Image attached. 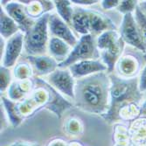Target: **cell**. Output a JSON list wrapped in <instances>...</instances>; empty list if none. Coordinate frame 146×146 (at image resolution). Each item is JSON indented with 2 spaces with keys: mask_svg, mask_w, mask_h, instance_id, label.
I'll return each mask as SVG.
<instances>
[{
  "mask_svg": "<svg viewBox=\"0 0 146 146\" xmlns=\"http://www.w3.org/2000/svg\"><path fill=\"white\" fill-rule=\"evenodd\" d=\"M110 109L102 115L104 120L112 123L121 120H135L138 118L139 102L143 98L138 86L139 79H123L112 74H110Z\"/></svg>",
  "mask_w": 146,
  "mask_h": 146,
  "instance_id": "6da1fadb",
  "label": "cell"
},
{
  "mask_svg": "<svg viewBox=\"0 0 146 146\" xmlns=\"http://www.w3.org/2000/svg\"><path fill=\"white\" fill-rule=\"evenodd\" d=\"M110 79L106 72L97 73L75 82V106L85 112L104 115L110 109Z\"/></svg>",
  "mask_w": 146,
  "mask_h": 146,
  "instance_id": "7a4b0ae2",
  "label": "cell"
},
{
  "mask_svg": "<svg viewBox=\"0 0 146 146\" xmlns=\"http://www.w3.org/2000/svg\"><path fill=\"white\" fill-rule=\"evenodd\" d=\"M124 41L116 31H108L96 38V46L102 61L108 68V74H112L116 61L121 58L124 49Z\"/></svg>",
  "mask_w": 146,
  "mask_h": 146,
  "instance_id": "3957f363",
  "label": "cell"
},
{
  "mask_svg": "<svg viewBox=\"0 0 146 146\" xmlns=\"http://www.w3.org/2000/svg\"><path fill=\"white\" fill-rule=\"evenodd\" d=\"M50 13L36 19L31 30L25 34V50L28 55H45L48 47V23Z\"/></svg>",
  "mask_w": 146,
  "mask_h": 146,
  "instance_id": "277c9868",
  "label": "cell"
},
{
  "mask_svg": "<svg viewBox=\"0 0 146 146\" xmlns=\"http://www.w3.org/2000/svg\"><path fill=\"white\" fill-rule=\"evenodd\" d=\"M100 52L96 46V39L91 34L82 36L65 61L59 64V68H68L70 66L83 60H99Z\"/></svg>",
  "mask_w": 146,
  "mask_h": 146,
  "instance_id": "5b68a950",
  "label": "cell"
},
{
  "mask_svg": "<svg viewBox=\"0 0 146 146\" xmlns=\"http://www.w3.org/2000/svg\"><path fill=\"white\" fill-rule=\"evenodd\" d=\"M52 88L64 96L74 100L75 81L68 68H57L46 76V81Z\"/></svg>",
  "mask_w": 146,
  "mask_h": 146,
  "instance_id": "8992f818",
  "label": "cell"
},
{
  "mask_svg": "<svg viewBox=\"0 0 146 146\" xmlns=\"http://www.w3.org/2000/svg\"><path fill=\"white\" fill-rule=\"evenodd\" d=\"M120 33V35L125 43L137 48L145 54L146 47L143 44L140 30L136 22L133 13L123 15Z\"/></svg>",
  "mask_w": 146,
  "mask_h": 146,
  "instance_id": "52a82bcc",
  "label": "cell"
},
{
  "mask_svg": "<svg viewBox=\"0 0 146 146\" xmlns=\"http://www.w3.org/2000/svg\"><path fill=\"white\" fill-rule=\"evenodd\" d=\"M4 10L18 24L20 32L24 34L27 33L36 22V20L31 18L28 14L26 6L19 1L8 2L4 6Z\"/></svg>",
  "mask_w": 146,
  "mask_h": 146,
  "instance_id": "ba28073f",
  "label": "cell"
},
{
  "mask_svg": "<svg viewBox=\"0 0 146 146\" xmlns=\"http://www.w3.org/2000/svg\"><path fill=\"white\" fill-rule=\"evenodd\" d=\"M48 27L52 37L62 39L72 47L77 44L78 40L70 27L56 13H50Z\"/></svg>",
  "mask_w": 146,
  "mask_h": 146,
  "instance_id": "9c48e42d",
  "label": "cell"
},
{
  "mask_svg": "<svg viewBox=\"0 0 146 146\" xmlns=\"http://www.w3.org/2000/svg\"><path fill=\"white\" fill-rule=\"evenodd\" d=\"M25 46V34L19 32L14 36L10 38L5 46L3 55V67L10 68L15 65L23 47Z\"/></svg>",
  "mask_w": 146,
  "mask_h": 146,
  "instance_id": "30bf717a",
  "label": "cell"
},
{
  "mask_svg": "<svg viewBox=\"0 0 146 146\" xmlns=\"http://www.w3.org/2000/svg\"><path fill=\"white\" fill-rule=\"evenodd\" d=\"M74 79H82L97 73L107 72L106 65L100 60H89L77 62L68 68Z\"/></svg>",
  "mask_w": 146,
  "mask_h": 146,
  "instance_id": "8fae6325",
  "label": "cell"
},
{
  "mask_svg": "<svg viewBox=\"0 0 146 146\" xmlns=\"http://www.w3.org/2000/svg\"><path fill=\"white\" fill-rule=\"evenodd\" d=\"M45 85L49 92V99L46 105L45 106V109L54 113L58 116V118H60L64 111L73 107V103L68 101L66 98H64L59 93V91L52 88L46 81Z\"/></svg>",
  "mask_w": 146,
  "mask_h": 146,
  "instance_id": "7c38bea8",
  "label": "cell"
},
{
  "mask_svg": "<svg viewBox=\"0 0 146 146\" xmlns=\"http://www.w3.org/2000/svg\"><path fill=\"white\" fill-rule=\"evenodd\" d=\"M90 34L94 37H99L105 32L115 31L116 27L113 21L104 14L89 10Z\"/></svg>",
  "mask_w": 146,
  "mask_h": 146,
  "instance_id": "4fadbf2b",
  "label": "cell"
},
{
  "mask_svg": "<svg viewBox=\"0 0 146 146\" xmlns=\"http://www.w3.org/2000/svg\"><path fill=\"white\" fill-rule=\"evenodd\" d=\"M27 60L38 76H47L59 68V63L51 56L28 55Z\"/></svg>",
  "mask_w": 146,
  "mask_h": 146,
  "instance_id": "5bb4252c",
  "label": "cell"
},
{
  "mask_svg": "<svg viewBox=\"0 0 146 146\" xmlns=\"http://www.w3.org/2000/svg\"><path fill=\"white\" fill-rule=\"evenodd\" d=\"M129 141L132 146H146V118L133 120L128 129Z\"/></svg>",
  "mask_w": 146,
  "mask_h": 146,
  "instance_id": "9a60e30c",
  "label": "cell"
},
{
  "mask_svg": "<svg viewBox=\"0 0 146 146\" xmlns=\"http://www.w3.org/2000/svg\"><path fill=\"white\" fill-rule=\"evenodd\" d=\"M71 47L72 46L70 45L62 39L56 37H52L49 39L47 49L50 56L54 58L60 64L68 59L70 52H72Z\"/></svg>",
  "mask_w": 146,
  "mask_h": 146,
  "instance_id": "2e32d148",
  "label": "cell"
},
{
  "mask_svg": "<svg viewBox=\"0 0 146 146\" xmlns=\"http://www.w3.org/2000/svg\"><path fill=\"white\" fill-rule=\"evenodd\" d=\"M72 27L82 36L90 34L89 10L82 7H75L71 22Z\"/></svg>",
  "mask_w": 146,
  "mask_h": 146,
  "instance_id": "e0dca14e",
  "label": "cell"
},
{
  "mask_svg": "<svg viewBox=\"0 0 146 146\" xmlns=\"http://www.w3.org/2000/svg\"><path fill=\"white\" fill-rule=\"evenodd\" d=\"M33 88V83L30 80L14 82L11 84L8 88L9 99L11 101H23Z\"/></svg>",
  "mask_w": 146,
  "mask_h": 146,
  "instance_id": "ac0fdd59",
  "label": "cell"
},
{
  "mask_svg": "<svg viewBox=\"0 0 146 146\" xmlns=\"http://www.w3.org/2000/svg\"><path fill=\"white\" fill-rule=\"evenodd\" d=\"M20 32L18 24L13 20L6 11L1 8L0 11V33L1 38L4 39H9L16 33Z\"/></svg>",
  "mask_w": 146,
  "mask_h": 146,
  "instance_id": "d6986e66",
  "label": "cell"
},
{
  "mask_svg": "<svg viewBox=\"0 0 146 146\" xmlns=\"http://www.w3.org/2000/svg\"><path fill=\"white\" fill-rule=\"evenodd\" d=\"M1 100L4 110L6 112L7 120L10 122L12 127H18L23 121V116L19 110V103H16L15 102L5 96H2Z\"/></svg>",
  "mask_w": 146,
  "mask_h": 146,
  "instance_id": "ffe728a7",
  "label": "cell"
},
{
  "mask_svg": "<svg viewBox=\"0 0 146 146\" xmlns=\"http://www.w3.org/2000/svg\"><path fill=\"white\" fill-rule=\"evenodd\" d=\"M57 14L68 25H71L74 8L72 6L71 1H54Z\"/></svg>",
  "mask_w": 146,
  "mask_h": 146,
  "instance_id": "44dd1931",
  "label": "cell"
},
{
  "mask_svg": "<svg viewBox=\"0 0 146 146\" xmlns=\"http://www.w3.org/2000/svg\"><path fill=\"white\" fill-rule=\"evenodd\" d=\"M135 19L136 22L139 27L140 30V33L143 38V44L146 47V15L142 11V10L139 8V6L137 7V9L135 10ZM144 60L146 61V52L144 54Z\"/></svg>",
  "mask_w": 146,
  "mask_h": 146,
  "instance_id": "7402d4cb",
  "label": "cell"
},
{
  "mask_svg": "<svg viewBox=\"0 0 146 146\" xmlns=\"http://www.w3.org/2000/svg\"><path fill=\"white\" fill-rule=\"evenodd\" d=\"M33 74L32 67L28 64H18V66L14 69V76L19 81H24V80H28Z\"/></svg>",
  "mask_w": 146,
  "mask_h": 146,
  "instance_id": "603a6c76",
  "label": "cell"
},
{
  "mask_svg": "<svg viewBox=\"0 0 146 146\" xmlns=\"http://www.w3.org/2000/svg\"><path fill=\"white\" fill-rule=\"evenodd\" d=\"M1 73H0V90L1 93H4L9 87L11 86V74L9 68H5L1 66V69H0Z\"/></svg>",
  "mask_w": 146,
  "mask_h": 146,
  "instance_id": "cb8c5ba5",
  "label": "cell"
},
{
  "mask_svg": "<svg viewBox=\"0 0 146 146\" xmlns=\"http://www.w3.org/2000/svg\"><path fill=\"white\" fill-rule=\"evenodd\" d=\"M120 68H122V73L123 74L130 76L134 74V71H136V62L130 58L125 57L120 63Z\"/></svg>",
  "mask_w": 146,
  "mask_h": 146,
  "instance_id": "d4e9b609",
  "label": "cell"
},
{
  "mask_svg": "<svg viewBox=\"0 0 146 146\" xmlns=\"http://www.w3.org/2000/svg\"><path fill=\"white\" fill-rule=\"evenodd\" d=\"M138 1H133V0H130V1H121L116 9L119 12L123 13V15H126L135 11V10L138 6Z\"/></svg>",
  "mask_w": 146,
  "mask_h": 146,
  "instance_id": "484cf974",
  "label": "cell"
},
{
  "mask_svg": "<svg viewBox=\"0 0 146 146\" xmlns=\"http://www.w3.org/2000/svg\"><path fill=\"white\" fill-rule=\"evenodd\" d=\"M121 1H117V0H104L102 1L101 5L104 10H111L113 8H117Z\"/></svg>",
  "mask_w": 146,
  "mask_h": 146,
  "instance_id": "4316f807",
  "label": "cell"
},
{
  "mask_svg": "<svg viewBox=\"0 0 146 146\" xmlns=\"http://www.w3.org/2000/svg\"><path fill=\"white\" fill-rule=\"evenodd\" d=\"M138 86H139V89L142 93L146 91V66L141 72L139 82H138Z\"/></svg>",
  "mask_w": 146,
  "mask_h": 146,
  "instance_id": "83f0119b",
  "label": "cell"
},
{
  "mask_svg": "<svg viewBox=\"0 0 146 146\" xmlns=\"http://www.w3.org/2000/svg\"><path fill=\"white\" fill-rule=\"evenodd\" d=\"M8 146H40L39 143L33 142H25V141H17L11 143Z\"/></svg>",
  "mask_w": 146,
  "mask_h": 146,
  "instance_id": "f1b7e54d",
  "label": "cell"
},
{
  "mask_svg": "<svg viewBox=\"0 0 146 146\" xmlns=\"http://www.w3.org/2000/svg\"><path fill=\"white\" fill-rule=\"evenodd\" d=\"M71 2L72 4L79 5H92L96 4L98 1H95V0H73Z\"/></svg>",
  "mask_w": 146,
  "mask_h": 146,
  "instance_id": "f546056e",
  "label": "cell"
},
{
  "mask_svg": "<svg viewBox=\"0 0 146 146\" xmlns=\"http://www.w3.org/2000/svg\"><path fill=\"white\" fill-rule=\"evenodd\" d=\"M48 146H68L67 143H66L63 140L58 139V140H54V141H52Z\"/></svg>",
  "mask_w": 146,
  "mask_h": 146,
  "instance_id": "4dcf8cb0",
  "label": "cell"
},
{
  "mask_svg": "<svg viewBox=\"0 0 146 146\" xmlns=\"http://www.w3.org/2000/svg\"><path fill=\"white\" fill-rule=\"evenodd\" d=\"M138 117H144V118H146V100L144 101V102L141 106L140 110H139Z\"/></svg>",
  "mask_w": 146,
  "mask_h": 146,
  "instance_id": "1f68e13d",
  "label": "cell"
},
{
  "mask_svg": "<svg viewBox=\"0 0 146 146\" xmlns=\"http://www.w3.org/2000/svg\"><path fill=\"white\" fill-rule=\"evenodd\" d=\"M138 6L142 10V11L146 15V1H141V2H139L138 3Z\"/></svg>",
  "mask_w": 146,
  "mask_h": 146,
  "instance_id": "d6a6232c",
  "label": "cell"
},
{
  "mask_svg": "<svg viewBox=\"0 0 146 146\" xmlns=\"http://www.w3.org/2000/svg\"><path fill=\"white\" fill-rule=\"evenodd\" d=\"M129 143H117L115 146H129Z\"/></svg>",
  "mask_w": 146,
  "mask_h": 146,
  "instance_id": "836d02e7",
  "label": "cell"
}]
</instances>
